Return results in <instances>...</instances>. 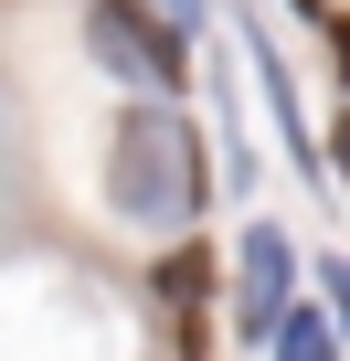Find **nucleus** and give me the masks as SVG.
Here are the masks:
<instances>
[{
  "label": "nucleus",
  "mask_w": 350,
  "mask_h": 361,
  "mask_svg": "<svg viewBox=\"0 0 350 361\" xmlns=\"http://www.w3.org/2000/svg\"><path fill=\"white\" fill-rule=\"evenodd\" d=\"M106 202L149 234H181L202 213V149H192V117H170V106H127L117 138H106Z\"/></svg>",
  "instance_id": "nucleus-1"
},
{
  "label": "nucleus",
  "mask_w": 350,
  "mask_h": 361,
  "mask_svg": "<svg viewBox=\"0 0 350 361\" xmlns=\"http://www.w3.org/2000/svg\"><path fill=\"white\" fill-rule=\"evenodd\" d=\"M85 43H96V64H106V75L159 85V96L192 75V32H181V22H149L138 0H96V11H85Z\"/></svg>",
  "instance_id": "nucleus-2"
},
{
  "label": "nucleus",
  "mask_w": 350,
  "mask_h": 361,
  "mask_svg": "<svg viewBox=\"0 0 350 361\" xmlns=\"http://www.w3.org/2000/svg\"><path fill=\"white\" fill-rule=\"evenodd\" d=\"M287 308H297V255H287L276 224H244V245H234V340L276 350Z\"/></svg>",
  "instance_id": "nucleus-3"
},
{
  "label": "nucleus",
  "mask_w": 350,
  "mask_h": 361,
  "mask_svg": "<svg viewBox=\"0 0 350 361\" xmlns=\"http://www.w3.org/2000/svg\"><path fill=\"white\" fill-rule=\"evenodd\" d=\"M339 350H350V329H339V319H329V308H318V298H297V308H287V329H276V350H265V361H339Z\"/></svg>",
  "instance_id": "nucleus-4"
},
{
  "label": "nucleus",
  "mask_w": 350,
  "mask_h": 361,
  "mask_svg": "<svg viewBox=\"0 0 350 361\" xmlns=\"http://www.w3.org/2000/svg\"><path fill=\"white\" fill-rule=\"evenodd\" d=\"M318 298H329V319L350 329V255H318Z\"/></svg>",
  "instance_id": "nucleus-5"
},
{
  "label": "nucleus",
  "mask_w": 350,
  "mask_h": 361,
  "mask_svg": "<svg viewBox=\"0 0 350 361\" xmlns=\"http://www.w3.org/2000/svg\"><path fill=\"white\" fill-rule=\"evenodd\" d=\"M159 11H170V22H181V32H192V22H202V0H159Z\"/></svg>",
  "instance_id": "nucleus-6"
}]
</instances>
